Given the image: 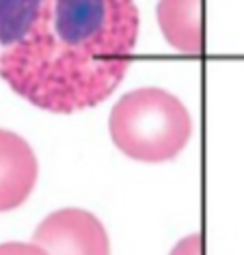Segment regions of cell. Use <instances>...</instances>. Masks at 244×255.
Wrapping results in <instances>:
<instances>
[{
    "label": "cell",
    "mask_w": 244,
    "mask_h": 255,
    "mask_svg": "<svg viewBox=\"0 0 244 255\" xmlns=\"http://www.w3.org/2000/svg\"><path fill=\"white\" fill-rule=\"evenodd\" d=\"M138 39L134 0H0V76L50 113L104 102Z\"/></svg>",
    "instance_id": "6da1fadb"
},
{
    "label": "cell",
    "mask_w": 244,
    "mask_h": 255,
    "mask_svg": "<svg viewBox=\"0 0 244 255\" xmlns=\"http://www.w3.org/2000/svg\"><path fill=\"white\" fill-rule=\"evenodd\" d=\"M192 119L175 95L162 89H136L111 113V136L125 156L140 162H164L186 147Z\"/></svg>",
    "instance_id": "7a4b0ae2"
},
{
    "label": "cell",
    "mask_w": 244,
    "mask_h": 255,
    "mask_svg": "<svg viewBox=\"0 0 244 255\" xmlns=\"http://www.w3.org/2000/svg\"><path fill=\"white\" fill-rule=\"evenodd\" d=\"M48 255H111L104 225L85 210H59L37 227L33 236Z\"/></svg>",
    "instance_id": "3957f363"
},
{
    "label": "cell",
    "mask_w": 244,
    "mask_h": 255,
    "mask_svg": "<svg viewBox=\"0 0 244 255\" xmlns=\"http://www.w3.org/2000/svg\"><path fill=\"white\" fill-rule=\"evenodd\" d=\"M37 158L20 134L0 130V212L20 208L37 184Z\"/></svg>",
    "instance_id": "277c9868"
},
{
    "label": "cell",
    "mask_w": 244,
    "mask_h": 255,
    "mask_svg": "<svg viewBox=\"0 0 244 255\" xmlns=\"http://www.w3.org/2000/svg\"><path fill=\"white\" fill-rule=\"evenodd\" d=\"M158 22L166 41L179 52L199 54L203 50L201 0H160Z\"/></svg>",
    "instance_id": "5b68a950"
},
{
    "label": "cell",
    "mask_w": 244,
    "mask_h": 255,
    "mask_svg": "<svg viewBox=\"0 0 244 255\" xmlns=\"http://www.w3.org/2000/svg\"><path fill=\"white\" fill-rule=\"evenodd\" d=\"M0 255H48L39 245H22V242H7L0 245Z\"/></svg>",
    "instance_id": "8992f818"
},
{
    "label": "cell",
    "mask_w": 244,
    "mask_h": 255,
    "mask_svg": "<svg viewBox=\"0 0 244 255\" xmlns=\"http://www.w3.org/2000/svg\"><path fill=\"white\" fill-rule=\"evenodd\" d=\"M171 255H201V234H192L171 251Z\"/></svg>",
    "instance_id": "52a82bcc"
}]
</instances>
